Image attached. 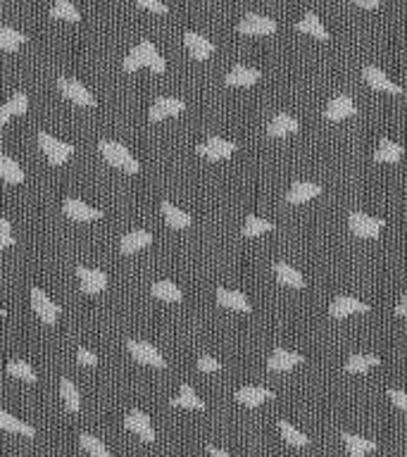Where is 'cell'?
Wrapping results in <instances>:
<instances>
[{
	"label": "cell",
	"instance_id": "obj_1",
	"mask_svg": "<svg viewBox=\"0 0 407 457\" xmlns=\"http://www.w3.org/2000/svg\"><path fill=\"white\" fill-rule=\"evenodd\" d=\"M153 69L155 74H164V69H167V62H164V58L158 53V48L153 46V41H140L138 46H136L132 53L124 58V72H138V69Z\"/></svg>",
	"mask_w": 407,
	"mask_h": 457
},
{
	"label": "cell",
	"instance_id": "obj_2",
	"mask_svg": "<svg viewBox=\"0 0 407 457\" xmlns=\"http://www.w3.org/2000/svg\"><path fill=\"white\" fill-rule=\"evenodd\" d=\"M98 150H100V155H103V158H105V162L112 164V167L122 169V172H127V174L140 172L138 160H136L134 155L129 153L127 145L117 143V140H100V143H98Z\"/></svg>",
	"mask_w": 407,
	"mask_h": 457
},
{
	"label": "cell",
	"instance_id": "obj_3",
	"mask_svg": "<svg viewBox=\"0 0 407 457\" xmlns=\"http://www.w3.org/2000/svg\"><path fill=\"white\" fill-rule=\"evenodd\" d=\"M348 227L358 238L371 240V238H379L381 231L386 227V222L381 217H371V214H365V212H350Z\"/></svg>",
	"mask_w": 407,
	"mask_h": 457
},
{
	"label": "cell",
	"instance_id": "obj_4",
	"mask_svg": "<svg viewBox=\"0 0 407 457\" xmlns=\"http://www.w3.org/2000/svg\"><path fill=\"white\" fill-rule=\"evenodd\" d=\"M38 145H41V150L45 153V158H48V162L53 164V167L64 164L74 153L72 143H64V140L50 136V134H45V132H38Z\"/></svg>",
	"mask_w": 407,
	"mask_h": 457
},
{
	"label": "cell",
	"instance_id": "obj_5",
	"mask_svg": "<svg viewBox=\"0 0 407 457\" xmlns=\"http://www.w3.org/2000/svg\"><path fill=\"white\" fill-rule=\"evenodd\" d=\"M362 77H365L367 86L371 88V91H379V93H388V95H403V86H398L395 82H391V77L384 72V69L374 67V64H367L365 69H362Z\"/></svg>",
	"mask_w": 407,
	"mask_h": 457
},
{
	"label": "cell",
	"instance_id": "obj_6",
	"mask_svg": "<svg viewBox=\"0 0 407 457\" xmlns=\"http://www.w3.org/2000/svg\"><path fill=\"white\" fill-rule=\"evenodd\" d=\"M371 310V305L362 303V300L353 298V295H336L329 305V314L334 319H345L353 314H367Z\"/></svg>",
	"mask_w": 407,
	"mask_h": 457
},
{
	"label": "cell",
	"instance_id": "obj_7",
	"mask_svg": "<svg viewBox=\"0 0 407 457\" xmlns=\"http://www.w3.org/2000/svg\"><path fill=\"white\" fill-rule=\"evenodd\" d=\"M198 153L208 158L210 162H219V160H229L236 153V143L222 136H210L205 143L198 145Z\"/></svg>",
	"mask_w": 407,
	"mask_h": 457
},
{
	"label": "cell",
	"instance_id": "obj_8",
	"mask_svg": "<svg viewBox=\"0 0 407 457\" xmlns=\"http://www.w3.org/2000/svg\"><path fill=\"white\" fill-rule=\"evenodd\" d=\"M238 34L243 36H271L276 34V22L264 14H245L238 22Z\"/></svg>",
	"mask_w": 407,
	"mask_h": 457
},
{
	"label": "cell",
	"instance_id": "obj_9",
	"mask_svg": "<svg viewBox=\"0 0 407 457\" xmlns=\"http://www.w3.org/2000/svg\"><path fill=\"white\" fill-rule=\"evenodd\" d=\"M58 88L64 98L72 100V103H77V105H82V108H93L95 105V98L90 95V91L84 86L82 82H77V79H67V77L58 79Z\"/></svg>",
	"mask_w": 407,
	"mask_h": 457
},
{
	"label": "cell",
	"instance_id": "obj_10",
	"mask_svg": "<svg viewBox=\"0 0 407 457\" xmlns=\"http://www.w3.org/2000/svg\"><path fill=\"white\" fill-rule=\"evenodd\" d=\"M32 308L43 324H55L60 317V305H55L53 300H50V295L38 288V286L32 288Z\"/></svg>",
	"mask_w": 407,
	"mask_h": 457
},
{
	"label": "cell",
	"instance_id": "obj_11",
	"mask_svg": "<svg viewBox=\"0 0 407 457\" xmlns=\"http://www.w3.org/2000/svg\"><path fill=\"white\" fill-rule=\"evenodd\" d=\"M127 348L129 353L134 355V360H138V362L148 365V367H158V369H162V367H167L164 362L162 353H160L158 348H155L153 343H145V341H127Z\"/></svg>",
	"mask_w": 407,
	"mask_h": 457
},
{
	"label": "cell",
	"instance_id": "obj_12",
	"mask_svg": "<svg viewBox=\"0 0 407 457\" xmlns=\"http://www.w3.org/2000/svg\"><path fill=\"white\" fill-rule=\"evenodd\" d=\"M186 110V103L179 98H172V95H160L158 100H155L153 105H150V122H162V119L167 117H177Z\"/></svg>",
	"mask_w": 407,
	"mask_h": 457
},
{
	"label": "cell",
	"instance_id": "obj_13",
	"mask_svg": "<svg viewBox=\"0 0 407 457\" xmlns=\"http://www.w3.org/2000/svg\"><path fill=\"white\" fill-rule=\"evenodd\" d=\"M79 284H82V291L88 295L103 293L108 288V274L103 269H90V267H77Z\"/></svg>",
	"mask_w": 407,
	"mask_h": 457
},
{
	"label": "cell",
	"instance_id": "obj_14",
	"mask_svg": "<svg viewBox=\"0 0 407 457\" xmlns=\"http://www.w3.org/2000/svg\"><path fill=\"white\" fill-rule=\"evenodd\" d=\"M124 426H127L129 431H134V434L138 436L140 441H145V443H153L155 441V431H153V424H150V417L145 415L143 410L129 412L127 419H124Z\"/></svg>",
	"mask_w": 407,
	"mask_h": 457
},
{
	"label": "cell",
	"instance_id": "obj_15",
	"mask_svg": "<svg viewBox=\"0 0 407 457\" xmlns=\"http://www.w3.org/2000/svg\"><path fill=\"white\" fill-rule=\"evenodd\" d=\"M62 210L69 219H74V222H93V219H100L105 214L103 210L90 208V205H86L79 198H67L62 205Z\"/></svg>",
	"mask_w": 407,
	"mask_h": 457
},
{
	"label": "cell",
	"instance_id": "obj_16",
	"mask_svg": "<svg viewBox=\"0 0 407 457\" xmlns=\"http://www.w3.org/2000/svg\"><path fill=\"white\" fill-rule=\"evenodd\" d=\"M353 114H355V103L350 95H336L324 110V117L329 122H343V119L353 117Z\"/></svg>",
	"mask_w": 407,
	"mask_h": 457
},
{
	"label": "cell",
	"instance_id": "obj_17",
	"mask_svg": "<svg viewBox=\"0 0 407 457\" xmlns=\"http://www.w3.org/2000/svg\"><path fill=\"white\" fill-rule=\"evenodd\" d=\"M184 46H186V50H188L193 60H208L210 55L214 53V43L210 41V38L195 34V32L184 34Z\"/></svg>",
	"mask_w": 407,
	"mask_h": 457
},
{
	"label": "cell",
	"instance_id": "obj_18",
	"mask_svg": "<svg viewBox=\"0 0 407 457\" xmlns=\"http://www.w3.org/2000/svg\"><path fill=\"white\" fill-rule=\"evenodd\" d=\"M300 362H305V358L300 353H293V350H286V348H276L274 353H271V358L267 360V369L269 371H291Z\"/></svg>",
	"mask_w": 407,
	"mask_h": 457
},
{
	"label": "cell",
	"instance_id": "obj_19",
	"mask_svg": "<svg viewBox=\"0 0 407 457\" xmlns=\"http://www.w3.org/2000/svg\"><path fill=\"white\" fill-rule=\"evenodd\" d=\"M236 400L245 408H258L267 400H274V393L269 388H262V386H243V388L236 391Z\"/></svg>",
	"mask_w": 407,
	"mask_h": 457
},
{
	"label": "cell",
	"instance_id": "obj_20",
	"mask_svg": "<svg viewBox=\"0 0 407 457\" xmlns=\"http://www.w3.org/2000/svg\"><path fill=\"white\" fill-rule=\"evenodd\" d=\"M150 243H153V234H150V231L134 229L122 236V240H119V250H122L124 255H134V253H138V250L148 248Z\"/></svg>",
	"mask_w": 407,
	"mask_h": 457
},
{
	"label": "cell",
	"instance_id": "obj_21",
	"mask_svg": "<svg viewBox=\"0 0 407 457\" xmlns=\"http://www.w3.org/2000/svg\"><path fill=\"white\" fill-rule=\"evenodd\" d=\"M262 74L253 67H245V64H236L229 74H226V86H236V88H248L255 86L260 82Z\"/></svg>",
	"mask_w": 407,
	"mask_h": 457
},
{
	"label": "cell",
	"instance_id": "obj_22",
	"mask_svg": "<svg viewBox=\"0 0 407 457\" xmlns=\"http://www.w3.org/2000/svg\"><path fill=\"white\" fill-rule=\"evenodd\" d=\"M319 193H321V186L319 184L295 182L288 188V193H286V200H288L291 205H303V203H310V200H314Z\"/></svg>",
	"mask_w": 407,
	"mask_h": 457
},
{
	"label": "cell",
	"instance_id": "obj_23",
	"mask_svg": "<svg viewBox=\"0 0 407 457\" xmlns=\"http://www.w3.org/2000/svg\"><path fill=\"white\" fill-rule=\"evenodd\" d=\"M341 439H343L345 450H348L350 457H367L369 453H374V450H376V441L362 439V436L350 434V431H343V434H341Z\"/></svg>",
	"mask_w": 407,
	"mask_h": 457
},
{
	"label": "cell",
	"instance_id": "obj_24",
	"mask_svg": "<svg viewBox=\"0 0 407 457\" xmlns=\"http://www.w3.org/2000/svg\"><path fill=\"white\" fill-rule=\"evenodd\" d=\"M298 129H300L298 119L281 112V114H274V119H271L267 127V134L271 138H284V136H291V134H298Z\"/></svg>",
	"mask_w": 407,
	"mask_h": 457
},
{
	"label": "cell",
	"instance_id": "obj_25",
	"mask_svg": "<svg viewBox=\"0 0 407 457\" xmlns=\"http://www.w3.org/2000/svg\"><path fill=\"white\" fill-rule=\"evenodd\" d=\"M27 110H29V95L22 91L14 93L8 103L0 105V127L8 124L12 117H17V114H27Z\"/></svg>",
	"mask_w": 407,
	"mask_h": 457
},
{
	"label": "cell",
	"instance_id": "obj_26",
	"mask_svg": "<svg viewBox=\"0 0 407 457\" xmlns=\"http://www.w3.org/2000/svg\"><path fill=\"white\" fill-rule=\"evenodd\" d=\"M403 155H405L403 145L395 143V140H391V138H381L379 140V148H376V153H374V162L395 164V162H400V160H403Z\"/></svg>",
	"mask_w": 407,
	"mask_h": 457
},
{
	"label": "cell",
	"instance_id": "obj_27",
	"mask_svg": "<svg viewBox=\"0 0 407 457\" xmlns=\"http://www.w3.org/2000/svg\"><path fill=\"white\" fill-rule=\"evenodd\" d=\"M217 303L226 310H234V312H250V303L241 291H231V288H219L217 291Z\"/></svg>",
	"mask_w": 407,
	"mask_h": 457
},
{
	"label": "cell",
	"instance_id": "obj_28",
	"mask_svg": "<svg viewBox=\"0 0 407 457\" xmlns=\"http://www.w3.org/2000/svg\"><path fill=\"white\" fill-rule=\"evenodd\" d=\"M274 274H276V281H279L281 286H288V288H305V276L300 274L295 267H291V264L276 262Z\"/></svg>",
	"mask_w": 407,
	"mask_h": 457
},
{
	"label": "cell",
	"instance_id": "obj_29",
	"mask_svg": "<svg viewBox=\"0 0 407 457\" xmlns=\"http://www.w3.org/2000/svg\"><path fill=\"white\" fill-rule=\"evenodd\" d=\"M295 32L308 34V36H314V38H319V41H329V32H326V27L321 24V19L317 17L314 12L305 14V17L295 24Z\"/></svg>",
	"mask_w": 407,
	"mask_h": 457
},
{
	"label": "cell",
	"instance_id": "obj_30",
	"mask_svg": "<svg viewBox=\"0 0 407 457\" xmlns=\"http://www.w3.org/2000/svg\"><path fill=\"white\" fill-rule=\"evenodd\" d=\"M0 429L8 431V434L27 436V439H34V436H36V429H34L32 424L17 419V417H12L10 412H5V410H0Z\"/></svg>",
	"mask_w": 407,
	"mask_h": 457
},
{
	"label": "cell",
	"instance_id": "obj_31",
	"mask_svg": "<svg viewBox=\"0 0 407 457\" xmlns=\"http://www.w3.org/2000/svg\"><path fill=\"white\" fill-rule=\"evenodd\" d=\"M162 214H164V222H167L169 229H188L190 222H193L188 212L179 210L177 205H172L169 200H164L162 203Z\"/></svg>",
	"mask_w": 407,
	"mask_h": 457
},
{
	"label": "cell",
	"instance_id": "obj_32",
	"mask_svg": "<svg viewBox=\"0 0 407 457\" xmlns=\"http://www.w3.org/2000/svg\"><path fill=\"white\" fill-rule=\"evenodd\" d=\"M172 408H186V410H205V400H200L195 395L193 386L190 384H181L179 395L172 400Z\"/></svg>",
	"mask_w": 407,
	"mask_h": 457
},
{
	"label": "cell",
	"instance_id": "obj_33",
	"mask_svg": "<svg viewBox=\"0 0 407 457\" xmlns=\"http://www.w3.org/2000/svg\"><path fill=\"white\" fill-rule=\"evenodd\" d=\"M381 365V360L376 358V355H367V353H355L348 358V362H345V371L348 374H365V371H369L371 367Z\"/></svg>",
	"mask_w": 407,
	"mask_h": 457
},
{
	"label": "cell",
	"instance_id": "obj_34",
	"mask_svg": "<svg viewBox=\"0 0 407 457\" xmlns=\"http://www.w3.org/2000/svg\"><path fill=\"white\" fill-rule=\"evenodd\" d=\"M0 179H3L5 184H22L24 169L19 167L10 155H0Z\"/></svg>",
	"mask_w": 407,
	"mask_h": 457
},
{
	"label": "cell",
	"instance_id": "obj_35",
	"mask_svg": "<svg viewBox=\"0 0 407 457\" xmlns=\"http://www.w3.org/2000/svg\"><path fill=\"white\" fill-rule=\"evenodd\" d=\"M153 298L162 300V303H181L184 293L172 281H158V284H153Z\"/></svg>",
	"mask_w": 407,
	"mask_h": 457
},
{
	"label": "cell",
	"instance_id": "obj_36",
	"mask_svg": "<svg viewBox=\"0 0 407 457\" xmlns=\"http://www.w3.org/2000/svg\"><path fill=\"white\" fill-rule=\"evenodd\" d=\"M24 43H27V36H24L22 32H17V29L12 27H0V50L14 53V50H19V46H24Z\"/></svg>",
	"mask_w": 407,
	"mask_h": 457
},
{
	"label": "cell",
	"instance_id": "obj_37",
	"mask_svg": "<svg viewBox=\"0 0 407 457\" xmlns=\"http://www.w3.org/2000/svg\"><path fill=\"white\" fill-rule=\"evenodd\" d=\"M50 17L64 19V22H82V12H79L72 0H58V3L50 8Z\"/></svg>",
	"mask_w": 407,
	"mask_h": 457
},
{
	"label": "cell",
	"instance_id": "obj_38",
	"mask_svg": "<svg viewBox=\"0 0 407 457\" xmlns=\"http://www.w3.org/2000/svg\"><path fill=\"white\" fill-rule=\"evenodd\" d=\"M279 431H281V436H284V441H286L288 445H295V448H305V445H310L308 436H305L303 431L295 429V426L291 424V421L279 419Z\"/></svg>",
	"mask_w": 407,
	"mask_h": 457
},
{
	"label": "cell",
	"instance_id": "obj_39",
	"mask_svg": "<svg viewBox=\"0 0 407 457\" xmlns=\"http://www.w3.org/2000/svg\"><path fill=\"white\" fill-rule=\"evenodd\" d=\"M271 229H274V224L267 222V219L258 217V214H248V219L243 224V236L245 238H258V236L267 234Z\"/></svg>",
	"mask_w": 407,
	"mask_h": 457
},
{
	"label": "cell",
	"instance_id": "obj_40",
	"mask_svg": "<svg viewBox=\"0 0 407 457\" xmlns=\"http://www.w3.org/2000/svg\"><path fill=\"white\" fill-rule=\"evenodd\" d=\"M60 395H62L64 408H67V412H79V408H82V398H79L77 386H74L69 379L60 381Z\"/></svg>",
	"mask_w": 407,
	"mask_h": 457
},
{
	"label": "cell",
	"instance_id": "obj_41",
	"mask_svg": "<svg viewBox=\"0 0 407 457\" xmlns=\"http://www.w3.org/2000/svg\"><path fill=\"white\" fill-rule=\"evenodd\" d=\"M79 443H82V448L86 450L90 457H112V455H110V450L105 448L103 441L95 439V436H90V434L79 436Z\"/></svg>",
	"mask_w": 407,
	"mask_h": 457
},
{
	"label": "cell",
	"instance_id": "obj_42",
	"mask_svg": "<svg viewBox=\"0 0 407 457\" xmlns=\"http://www.w3.org/2000/svg\"><path fill=\"white\" fill-rule=\"evenodd\" d=\"M8 374L19 381H36L38 379L34 367L29 362H24V360H12V362L8 365Z\"/></svg>",
	"mask_w": 407,
	"mask_h": 457
},
{
	"label": "cell",
	"instance_id": "obj_43",
	"mask_svg": "<svg viewBox=\"0 0 407 457\" xmlns=\"http://www.w3.org/2000/svg\"><path fill=\"white\" fill-rule=\"evenodd\" d=\"M136 5H140L143 10H150L155 14H167V5L162 0H136Z\"/></svg>",
	"mask_w": 407,
	"mask_h": 457
},
{
	"label": "cell",
	"instance_id": "obj_44",
	"mask_svg": "<svg viewBox=\"0 0 407 457\" xmlns=\"http://www.w3.org/2000/svg\"><path fill=\"white\" fill-rule=\"evenodd\" d=\"M198 369L205 371V374H212V371L222 369V362H217V360L210 358V355H203V358L198 360Z\"/></svg>",
	"mask_w": 407,
	"mask_h": 457
},
{
	"label": "cell",
	"instance_id": "obj_45",
	"mask_svg": "<svg viewBox=\"0 0 407 457\" xmlns=\"http://www.w3.org/2000/svg\"><path fill=\"white\" fill-rule=\"evenodd\" d=\"M77 362L82 367H95L98 365V358H95V353H90L88 348H79L77 350Z\"/></svg>",
	"mask_w": 407,
	"mask_h": 457
},
{
	"label": "cell",
	"instance_id": "obj_46",
	"mask_svg": "<svg viewBox=\"0 0 407 457\" xmlns=\"http://www.w3.org/2000/svg\"><path fill=\"white\" fill-rule=\"evenodd\" d=\"M388 398H391V403H393L395 408H400L403 412H407V393H405V391L391 388L388 391Z\"/></svg>",
	"mask_w": 407,
	"mask_h": 457
},
{
	"label": "cell",
	"instance_id": "obj_47",
	"mask_svg": "<svg viewBox=\"0 0 407 457\" xmlns=\"http://www.w3.org/2000/svg\"><path fill=\"white\" fill-rule=\"evenodd\" d=\"M353 3L362 10H376L381 3H384V0H353Z\"/></svg>",
	"mask_w": 407,
	"mask_h": 457
},
{
	"label": "cell",
	"instance_id": "obj_48",
	"mask_svg": "<svg viewBox=\"0 0 407 457\" xmlns=\"http://www.w3.org/2000/svg\"><path fill=\"white\" fill-rule=\"evenodd\" d=\"M10 245H14V236H12V234H5V231H0V250L10 248Z\"/></svg>",
	"mask_w": 407,
	"mask_h": 457
},
{
	"label": "cell",
	"instance_id": "obj_49",
	"mask_svg": "<svg viewBox=\"0 0 407 457\" xmlns=\"http://www.w3.org/2000/svg\"><path fill=\"white\" fill-rule=\"evenodd\" d=\"M395 314H398V317H407V295H403V298L398 300V305H395Z\"/></svg>",
	"mask_w": 407,
	"mask_h": 457
},
{
	"label": "cell",
	"instance_id": "obj_50",
	"mask_svg": "<svg viewBox=\"0 0 407 457\" xmlns=\"http://www.w3.org/2000/svg\"><path fill=\"white\" fill-rule=\"evenodd\" d=\"M208 455H210V457H231L229 453H224V450L214 448V445H210V448H208Z\"/></svg>",
	"mask_w": 407,
	"mask_h": 457
},
{
	"label": "cell",
	"instance_id": "obj_51",
	"mask_svg": "<svg viewBox=\"0 0 407 457\" xmlns=\"http://www.w3.org/2000/svg\"><path fill=\"white\" fill-rule=\"evenodd\" d=\"M0 231H5V234H12V224H10L5 217H0Z\"/></svg>",
	"mask_w": 407,
	"mask_h": 457
},
{
	"label": "cell",
	"instance_id": "obj_52",
	"mask_svg": "<svg viewBox=\"0 0 407 457\" xmlns=\"http://www.w3.org/2000/svg\"><path fill=\"white\" fill-rule=\"evenodd\" d=\"M0 317H5V310L3 308H0Z\"/></svg>",
	"mask_w": 407,
	"mask_h": 457
}]
</instances>
